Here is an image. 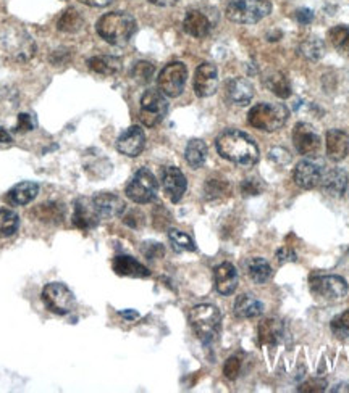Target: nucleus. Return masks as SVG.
Segmentation results:
<instances>
[{"label":"nucleus","mask_w":349,"mask_h":393,"mask_svg":"<svg viewBox=\"0 0 349 393\" xmlns=\"http://www.w3.org/2000/svg\"><path fill=\"white\" fill-rule=\"evenodd\" d=\"M220 157L238 166L251 168L259 162V147L251 135L241 131L230 129L218 135L215 142Z\"/></svg>","instance_id":"1"},{"label":"nucleus","mask_w":349,"mask_h":393,"mask_svg":"<svg viewBox=\"0 0 349 393\" xmlns=\"http://www.w3.org/2000/svg\"><path fill=\"white\" fill-rule=\"evenodd\" d=\"M134 33L136 20L123 11H112L97 21V34L112 45H127Z\"/></svg>","instance_id":"2"},{"label":"nucleus","mask_w":349,"mask_h":393,"mask_svg":"<svg viewBox=\"0 0 349 393\" xmlns=\"http://www.w3.org/2000/svg\"><path fill=\"white\" fill-rule=\"evenodd\" d=\"M189 324L204 343L214 342L222 327L220 309L209 303L194 306L189 313Z\"/></svg>","instance_id":"3"},{"label":"nucleus","mask_w":349,"mask_h":393,"mask_svg":"<svg viewBox=\"0 0 349 393\" xmlns=\"http://www.w3.org/2000/svg\"><path fill=\"white\" fill-rule=\"evenodd\" d=\"M289 110L283 104H259L247 113V123L252 128L274 133L286 124Z\"/></svg>","instance_id":"4"},{"label":"nucleus","mask_w":349,"mask_h":393,"mask_svg":"<svg viewBox=\"0 0 349 393\" xmlns=\"http://www.w3.org/2000/svg\"><path fill=\"white\" fill-rule=\"evenodd\" d=\"M0 40H2L5 53L15 62H28L36 53V44L31 35L18 26L5 28Z\"/></svg>","instance_id":"5"},{"label":"nucleus","mask_w":349,"mask_h":393,"mask_svg":"<svg viewBox=\"0 0 349 393\" xmlns=\"http://www.w3.org/2000/svg\"><path fill=\"white\" fill-rule=\"evenodd\" d=\"M270 11L269 0H232L227 7V18L240 25H254L269 16Z\"/></svg>","instance_id":"6"},{"label":"nucleus","mask_w":349,"mask_h":393,"mask_svg":"<svg viewBox=\"0 0 349 393\" xmlns=\"http://www.w3.org/2000/svg\"><path fill=\"white\" fill-rule=\"evenodd\" d=\"M159 190V184L152 171L147 168H141L133 175L131 179L127 184V196L134 204L144 205L151 204L156 199Z\"/></svg>","instance_id":"7"},{"label":"nucleus","mask_w":349,"mask_h":393,"mask_svg":"<svg viewBox=\"0 0 349 393\" xmlns=\"http://www.w3.org/2000/svg\"><path fill=\"white\" fill-rule=\"evenodd\" d=\"M43 301L50 313L60 316L72 313L75 308L73 292L62 282L47 284L43 290Z\"/></svg>","instance_id":"8"},{"label":"nucleus","mask_w":349,"mask_h":393,"mask_svg":"<svg viewBox=\"0 0 349 393\" xmlns=\"http://www.w3.org/2000/svg\"><path fill=\"white\" fill-rule=\"evenodd\" d=\"M168 102L165 95L156 89H149L146 91L143 97H141V121L144 126L154 128L167 115Z\"/></svg>","instance_id":"9"},{"label":"nucleus","mask_w":349,"mask_h":393,"mask_svg":"<svg viewBox=\"0 0 349 393\" xmlns=\"http://www.w3.org/2000/svg\"><path fill=\"white\" fill-rule=\"evenodd\" d=\"M186 77H188V70L185 63L181 62L168 63L157 77L159 91H161L163 95H167V97H178V95L185 91Z\"/></svg>","instance_id":"10"},{"label":"nucleus","mask_w":349,"mask_h":393,"mask_svg":"<svg viewBox=\"0 0 349 393\" xmlns=\"http://www.w3.org/2000/svg\"><path fill=\"white\" fill-rule=\"evenodd\" d=\"M311 290L323 300L336 301L348 294V284L341 276H316L311 279Z\"/></svg>","instance_id":"11"},{"label":"nucleus","mask_w":349,"mask_h":393,"mask_svg":"<svg viewBox=\"0 0 349 393\" xmlns=\"http://www.w3.org/2000/svg\"><path fill=\"white\" fill-rule=\"evenodd\" d=\"M293 142L296 150L306 157H313L321 150V137L311 124L298 123L293 131Z\"/></svg>","instance_id":"12"},{"label":"nucleus","mask_w":349,"mask_h":393,"mask_svg":"<svg viewBox=\"0 0 349 393\" xmlns=\"http://www.w3.org/2000/svg\"><path fill=\"white\" fill-rule=\"evenodd\" d=\"M218 87V71L212 63L199 65L194 73V92L198 97L205 99L214 95Z\"/></svg>","instance_id":"13"},{"label":"nucleus","mask_w":349,"mask_h":393,"mask_svg":"<svg viewBox=\"0 0 349 393\" xmlns=\"http://www.w3.org/2000/svg\"><path fill=\"white\" fill-rule=\"evenodd\" d=\"M162 186L170 201L178 204L186 192L188 182L180 168H176V166H167L162 175Z\"/></svg>","instance_id":"14"},{"label":"nucleus","mask_w":349,"mask_h":393,"mask_svg":"<svg viewBox=\"0 0 349 393\" xmlns=\"http://www.w3.org/2000/svg\"><path fill=\"white\" fill-rule=\"evenodd\" d=\"M146 147V134L139 126L128 128L117 140V150L127 157H138Z\"/></svg>","instance_id":"15"},{"label":"nucleus","mask_w":349,"mask_h":393,"mask_svg":"<svg viewBox=\"0 0 349 393\" xmlns=\"http://www.w3.org/2000/svg\"><path fill=\"white\" fill-rule=\"evenodd\" d=\"M100 221V216L94 206L92 199H85L81 196L75 201V211H73V226L78 229L87 231L96 228Z\"/></svg>","instance_id":"16"},{"label":"nucleus","mask_w":349,"mask_h":393,"mask_svg":"<svg viewBox=\"0 0 349 393\" xmlns=\"http://www.w3.org/2000/svg\"><path fill=\"white\" fill-rule=\"evenodd\" d=\"M323 171L321 166L313 162H309V160H304V162H299L296 165L293 177L294 182L298 184L299 187L303 189H313L321 184Z\"/></svg>","instance_id":"17"},{"label":"nucleus","mask_w":349,"mask_h":393,"mask_svg":"<svg viewBox=\"0 0 349 393\" xmlns=\"http://www.w3.org/2000/svg\"><path fill=\"white\" fill-rule=\"evenodd\" d=\"M214 281L218 294L232 295L240 282L238 271H236V267L232 263L218 265L214 271Z\"/></svg>","instance_id":"18"},{"label":"nucleus","mask_w":349,"mask_h":393,"mask_svg":"<svg viewBox=\"0 0 349 393\" xmlns=\"http://www.w3.org/2000/svg\"><path fill=\"white\" fill-rule=\"evenodd\" d=\"M92 201L100 218H117L120 216L127 208L125 201H123L120 196L109 192L97 194L92 199Z\"/></svg>","instance_id":"19"},{"label":"nucleus","mask_w":349,"mask_h":393,"mask_svg":"<svg viewBox=\"0 0 349 393\" xmlns=\"http://www.w3.org/2000/svg\"><path fill=\"white\" fill-rule=\"evenodd\" d=\"M183 28L193 38L203 39L205 35H209L212 21L203 10H189L185 16V21H183Z\"/></svg>","instance_id":"20"},{"label":"nucleus","mask_w":349,"mask_h":393,"mask_svg":"<svg viewBox=\"0 0 349 393\" xmlns=\"http://www.w3.org/2000/svg\"><path fill=\"white\" fill-rule=\"evenodd\" d=\"M254 97V86L245 77H233L227 82V99L240 106L247 105Z\"/></svg>","instance_id":"21"},{"label":"nucleus","mask_w":349,"mask_h":393,"mask_svg":"<svg viewBox=\"0 0 349 393\" xmlns=\"http://www.w3.org/2000/svg\"><path fill=\"white\" fill-rule=\"evenodd\" d=\"M349 153V135L341 129H330L327 133V155L331 162H341Z\"/></svg>","instance_id":"22"},{"label":"nucleus","mask_w":349,"mask_h":393,"mask_svg":"<svg viewBox=\"0 0 349 393\" xmlns=\"http://www.w3.org/2000/svg\"><path fill=\"white\" fill-rule=\"evenodd\" d=\"M321 184H322L323 192H327L328 195H333V196H340L345 194V190L348 187L346 171L341 168H331L327 172H323Z\"/></svg>","instance_id":"23"},{"label":"nucleus","mask_w":349,"mask_h":393,"mask_svg":"<svg viewBox=\"0 0 349 393\" xmlns=\"http://www.w3.org/2000/svg\"><path fill=\"white\" fill-rule=\"evenodd\" d=\"M114 271L118 276L127 277H149L151 271L147 270L144 265H141L138 260L133 257H127V255H120V257L114 258Z\"/></svg>","instance_id":"24"},{"label":"nucleus","mask_w":349,"mask_h":393,"mask_svg":"<svg viewBox=\"0 0 349 393\" xmlns=\"http://www.w3.org/2000/svg\"><path fill=\"white\" fill-rule=\"evenodd\" d=\"M38 194H39V186L36 182L23 181L11 187L7 196L11 205L23 206V205L31 204V201L38 196Z\"/></svg>","instance_id":"25"},{"label":"nucleus","mask_w":349,"mask_h":393,"mask_svg":"<svg viewBox=\"0 0 349 393\" xmlns=\"http://www.w3.org/2000/svg\"><path fill=\"white\" fill-rule=\"evenodd\" d=\"M259 342L264 345H276L283 338L285 327L280 319L267 318L259 324Z\"/></svg>","instance_id":"26"},{"label":"nucleus","mask_w":349,"mask_h":393,"mask_svg":"<svg viewBox=\"0 0 349 393\" xmlns=\"http://www.w3.org/2000/svg\"><path fill=\"white\" fill-rule=\"evenodd\" d=\"M235 314L242 319L257 318L264 313V303L252 295H240L235 301Z\"/></svg>","instance_id":"27"},{"label":"nucleus","mask_w":349,"mask_h":393,"mask_svg":"<svg viewBox=\"0 0 349 393\" xmlns=\"http://www.w3.org/2000/svg\"><path fill=\"white\" fill-rule=\"evenodd\" d=\"M87 67L97 74L114 76L117 73H120L122 60L118 57H112V55H97L87 60Z\"/></svg>","instance_id":"28"},{"label":"nucleus","mask_w":349,"mask_h":393,"mask_svg":"<svg viewBox=\"0 0 349 393\" xmlns=\"http://www.w3.org/2000/svg\"><path fill=\"white\" fill-rule=\"evenodd\" d=\"M185 158L188 165L191 166V168L198 170L205 163L207 160V145L204 140L200 139H193L188 142L186 150H185Z\"/></svg>","instance_id":"29"},{"label":"nucleus","mask_w":349,"mask_h":393,"mask_svg":"<svg viewBox=\"0 0 349 393\" xmlns=\"http://www.w3.org/2000/svg\"><path fill=\"white\" fill-rule=\"evenodd\" d=\"M265 86L280 99H288L291 95V84H289L288 77L280 71H272L265 76Z\"/></svg>","instance_id":"30"},{"label":"nucleus","mask_w":349,"mask_h":393,"mask_svg":"<svg viewBox=\"0 0 349 393\" xmlns=\"http://www.w3.org/2000/svg\"><path fill=\"white\" fill-rule=\"evenodd\" d=\"M34 214L39 221L47 224H60L63 223V205L55 204V201H49V204L39 205Z\"/></svg>","instance_id":"31"},{"label":"nucleus","mask_w":349,"mask_h":393,"mask_svg":"<svg viewBox=\"0 0 349 393\" xmlns=\"http://www.w3.org/2000/svg\"><path fill=\"white\" fill-rule=\"evenodd\" d=\"M247 274H249V277L256 284H264L272 276V267L267 260L256 257L247 261Z\"/></svg>","instance_id":"32"},{"label":"nucleus","mask_w":349,"mask_h":393,"mask_svg":"<svg viewBox=\"0 0 349 393\" xmlns=\"http://www.w3.org/2000/svg\"><path fill=\"white\" fill-rule=\"evenodd\" d=\"M82 26H85V20H82V16L75 9H68L65 13H62L60 20L57 23L58 31L72 34L81 31Z\"/></svg>","instance_id":"33"},{"label":"nucleus","mask_w":349,"mask_h":393,"mask_svg":"<svg viewBox=\"0 0 349 393\" xmlns=\"http://www.w3.org/2000/svg\"><path fill=\"white\" fill-rule=\"evenodd\" d=\"M328 39L331 45L338 50L341 55L349 57V28L348 26H335L330 29Z\"/></svg>","instance_id":"34"},{"label":"nucleus","mask_w":349,"mask_h":393,"mask_svg":"<svg viewBox=\"0 0 349 393\" xmlns=\"http://www.w3.org/2000/svg\"><path fill=\"white\" fill-rule=\"evenodd\" d=\"M20 228V216L9 208H0V236L10 237Z\"/></svg>","instance_id":"35"},{"label":"nucleus","mask_w":349,"mask_h":393,"mask_svg":"<svg viewBox=\"0 0 349 393\" xmlns=\"http://www.w3.org/2000/svg\"><path fill=\"white\" fill-rule=\"evenodd\" d=\"M168 239L171 243V248L175 252L183 253V252H194L196 250V243L185 232H181L178 229H171L168 232Z\"/></svg>","instance_id":"36"},{"label":"nucleus","mask_w":349,"mask_h":393,"mask_svg":"<svg viewBox=\"0 0 349 393\" xmlns=\"http://www.w3.org/2000/svg\"><path fill=\"white\" fill-rule=\"evenodd\" d=\"M298 52L304 58H307V60L316 62V60H318V58L323 57L325 44L322 43L321 39H307V40H304L303 44L299 45Z\"/></svg>","instance_id":"37"},{"label":"nucleus","mask_w":349,"mask_h":393,"mask_svg":"<svg viewBox=\"0 0 349 393\" xmlns=\"http://www.w3.org/2000/svg\"><path fill=\"white\" fill-rule=\"evenodd\" d=\"M154 73H156V68H154L152 63L138 62L133 67L131 76L134 77V81L139 82V84H147V82H151Z\"/></svg>","instance_id":"38"},{"label":"nucleus","mask_w":349,"mask_h":393,"mask_svg":"<svg viewBox=\"0 0 349 393\" xmlns=\"http://www.w3.org/2000/svg\"><path fill=\"white\" fill-rule=\"evenodd\" d=\"M228 184L223 179H209L205 184L207 199H220V196L228 194Z\"/></svg>","instance_id":"39"},{"label":"nucleus","mask_w":349,"mask_h":393,"mask_svg":"<svg viewBox=\"0 0 349 393\" xmlns=\"http://www.w3.org/2000/svg\"><path fill=\"white\" fill-rule=\"evenodd\" d=\"M331 332L338 338L349 337V309H346L345 313H341L340 316H336L331 321Z\"/></svg>","instance_id":"40"},{"label":"nucleus","mask_w":349,"mask_h":393,"mask_svg":"<svg viewBox=\"0 0 349 393\" xmlns=\"http://www.w3.org/2000/svg\"><path fill=\"white\" fill-rule=\"evenodd\" d=\"M241 372V361L240 358H236V356H232V358H228L227 362H225L223 366V374L225 377L230 380H235L236 377L240 376Z\"/></svg>","instance_id":"41"},{"label":"nucleus","mask_w":349,"mask_h":393,"mask_svg":"<svg viewBox=\"0 0 349 393\" xmlns=\"http://www.w3.org/2000/svg\"><path fill=\"white\" fill-rule=\"evenodd\" d=\"M143 253L146 255L149 260H156V258H162L165 253V248L161 245V243L156 242H146L143 245Z\"/></svg>","instance_id":"42"},{"label":"nucleus","mask_w":349,"mask_h":393,"mask_svg":"<svg viewBox=\"0 0 349 393\" xmlns=\"http://www.w3.org/2000/svg\"><path fill=\"white\" fill-rule=\"evenodd\" d=\"M36 128V123H34L33 116L28 115V113H20L18 115V123H16V131L18 133H29V131H33Z\"/></svg>","instance_id":"43"},{"label":"nucleus","mask_w":349,"mask_h":393,"mask_svg":"<svg viewBox=\"0 0 349 393\" xmlns=\"http://www.w3.org/2000/svg\"><path fill=\"white\" fill-rule=\"evenodd\" d=\"M262 189L264 186L259 179H246L241 184V190L245 195H259L262 192Z\"/></svg>","instance_id":"44"},{"label":"nucleus","mask_w":349,"mask_h":393,"mask_svg":"<svg viewBox=\"0 0 349 393\" xmlns=\"http://www.w3.org/2000/svg\"><path fill=\"white\" fill-rule=\"evenodd\" d=\"M123 223H125L127 226H131V228H139V226H143L144 218L139 211H129L128 214H125Z\"/></svg>","instance_id":"45"},{"label":"nucleus","mask_w":349,"mask_h":393,"mask_svg":"<svg viewBox=\"0 0 349 393\" xmlns=\"http://www.w3.org/2000/svg\"><path fill=\"white\" fill-rule=\"evenodd\" d=\"M270 160H274V162L280 165H285L291 160V157H289V153L285 148H274V150H270Z\"/></svg>","instance_id":"46"},{"label":"nucleus","mask_w":349,"mask_h":393,"mask_svg":"<svg viewBox=\"0 0 349 393\" xmlns=\"http://www.w3.org/2000/svg\"><path fill=\"white\" fill-rule=\"evenodd\" d=\"M276 258L283 265V263H289V261H296L298 257H296L294 250H291L289 247H283L276 252Z\"/></svg>","instance_id":"47"},{"label":"nucleus","mask_w":349,"mask_h":393,"mask_svg":"<svg viewBox=\"0 0 349 393\" xmlns=\"http://www.w3.org/2000/svg\"><path fill=\"white\" fill-rule=\"evenodd\" d=\"M325 387H327V384L323 382V380H311V382L304 384L303 387H299L301 392H322L325 390Z\"/></svg>","instance_id":"48"},{"label":"nucleus","mask_w":349,"mask_h":393,"mask_svg":"<svg viewBox=\"0 0 349 393\" xmlns=\"http://www.w3.org/2000/svg\"><path fill=\"white\" fill-rule=\"evenodd\" d=\"M296 18H298V21L303 23V25H309V23L313 20V13L309 9H299L296 11Z\"/></svg>","instance_id":"49"},{"label":"nucleus","mask_w":349,"mask_h":393,"mask_svg":"<svg viewBox=\"0 0 349 393\" xmlns=\"http://www.w3.org/2000/svg\"><path fill=\"white\" fill-rule=\"evenodd\" d=\"M80 2L90 5V7H107L114 0H80Z\"/></svg>","instance_id":"50"},{"label":"nucleus","mask_w":349,"mask_h":393,"mask_svg":"<svg viewBox=\"0 0 349 393\" xmlns=\"http://www.w3.org/2000/svg\"><path fill=\"white\" fill-rule=\"evenodd\" d=\"M11 142H14V137H11L7 129L0 126V144H11Z\"/></svg>","instance_id":"51"},{"label":"nucleus","mask_w":349,"mask_h":393,"mask_svg":"<svg viewBox=\"0 0 349 393\" xmlns=\"http://www.w3.org/2000/svg\"><path fill=\"white\" fill-rule=\"evenodd\" d=\"M147 2L157 5V7H173L178 0H147Z\"/></svg>","instance_id":"52"},{"label":"nucleus","mask_w":349,"mask_h":393,"mask_svg":"<svg viewBox=\"0 0 349 393\" xmlns=\"http://www.w3.org/2000/svg\"><path fill=\"white\" fill-rule=\"evenodd\" d=\"M122 316H125V318L133 319V318H138V313H129V311H123V313H122Z\"/></svg>","instance_id":"53"}]
</instances>
